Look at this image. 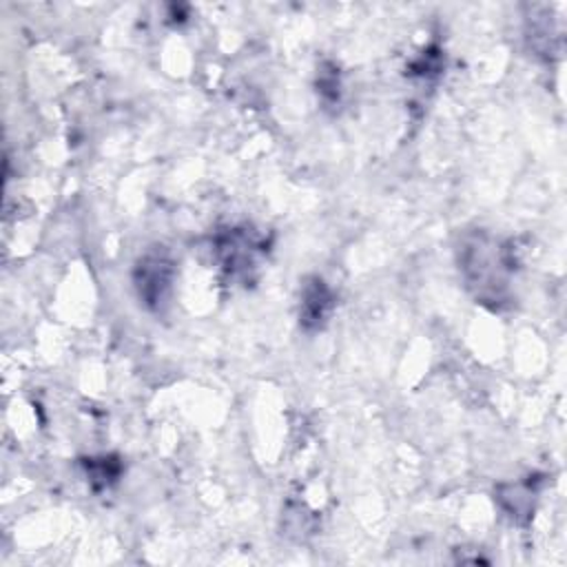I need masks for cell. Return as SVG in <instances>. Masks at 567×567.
<instances>
[{
  "instance_id": "obj_1",
  "label": "cell",
  "mask_w": 567,
  "mask_h": 567,
  "mask_svg": "<svg viewBox=\"0 0 567 567\" xmlns=\"http://www.w3.org/2000/svg\"><path fill=\"white\" fill-rule=\"evenodd\" d=\"M461 268L465 272L467 284L476 288L478 299L487 297L496 301L501 299L507 286L512 259L507 257L503 246H498L485 235H478L470 244H465Z\"/></svg>"
},
{
  "instance_id": "obj_2",
  "label": "cell",
  "mask_w": 567,
  "mask_h": 567,
  "mask_svg": "<svg viewBox=\"0 0 567 567\" xmlns=\"http://www.w3.org/2000/svg\"><path fill=\"white\" fill-rule=\"evenodd\" d=\"M173 286V261L164 250H151L146 252L135 268V288L140 299L153 308L159 310L168 303Z\"/></svg>"
},
{
  "instance_id": "obj_3",
  "label": "cell",
  "mask_w": 567,
  "mask_h": 567,
  "mask_svg": "<svg viewBox=\"0 0 567 567\" xmlns=\"http://www.w3.org/2000/svg\"><path fill=\"white\" fill-rule=\"evenodd\" d=\"M330 308H332V295H330L328 286L319 277H312L301 290L299 323L306 330H317L326 323Z\"/></svg>"
}]
</instances>
